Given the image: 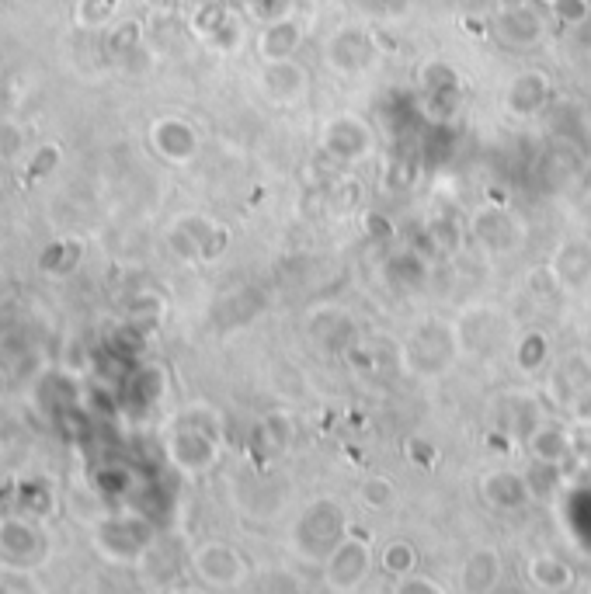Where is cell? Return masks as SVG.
<instances>
[{"mask_svg":"<svg viewBox=\"0 0 591 594\" xmlns=\"http://www.w3.org/2000/svg\"><path fill=\"white\" fill-rule=\"evenodd\" d=\"M21 508L32 511V515H49L53 511V490L46 483H28L21 490Z\"/></svg>","mask_w":591,"mask_h":594,"instance_id":"5b68a950","label":"cell"},{"mask_svg":"<svg viewBox=\"0 0 591 594\" xmlns=\"http://www.w3.org/2000/svg\"><path fill=\"white\" fill-rule=\"evenodd\" d=\"M115 0H80L77 4V25L80 28H98L112 18Z\"/></svg>","mask_w":591,"mask_h":594,"instance_id":"277c9868","label":"cell"},{"mask_svg":"<svg viewBox=\"0 0 591 594\" xmlns=\"http://www.w3.org/2000/svg\"><path fill=\"white\" fill-rule=\"evenodd\" d=\"M153 146H157L164 157L185 160L188 153L195 150V139H192V129L188 126H181V122H174V119H164L153 126Z\"/></svg>","mask_w":591,"mask_h":594,"instance_id":"7a4b0ae2","label":"cell"},{"mask_svg":"<svg viewBox=\"0 0 591 594\" xmlns=\"http://www.w3.org/2000/svg\"><path fill=\"white\" fill-rule=\"evenodd\" d=\"M49 553V539L28 518H0V560L11 567H35Z\"/></svg>","mask_w":591,"mask_h":594,"instance_id":"6da1fadb","label":"cell"},{"mask_svg":"<svg viewBox=\"0 0 591 594\" xmlns=\"http://www.w3.org/2000/svg\"><path fill=\"white\" fill-rule=\"evenodd\" d=\"M80 258H84V244H80V240H53V244L42 251L39 268L46 271L49 278H63L77 268Z\"/></svg>","mask_w":591,"mask_h":594,"instance_id":"3957f363","label":"cell"},{"mask_svg":"<svg viewBox=\"0 0 591 594\" xmlns=\"http://www.w3.org/2000/svg\"><path fill=\"white\" fill-rule=\"evenodd\" d=\"M56 167H60V143H46L35 150L32 164H28V174H32V178H46Z\"/></svg>","mask_w":591,"mask_h":594,"instance_id":"8992f818","label":"cell"},{"mask_svg":"<svg viewBox=\"0 0 591 594\" xmlns=\"http://www.w3.org/2000/svg\"><path fill=\"white\" fill-rule=\"evenodd\" d=\"M0 396H4V379H0Z\"/></svg>","mask_w":591,"mask_h":594,"instance_id":"52a82bcc","label":"cell"}]
</instances>
